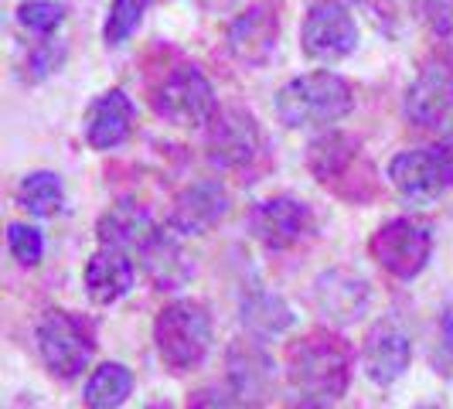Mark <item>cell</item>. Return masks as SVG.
<instances>
[{"label":"cell","mask_w":453,"mask_h":409,"mask_svg":"<svg viewBox=\"0 0 453 409\" xmlns=\"http://www.w3.org/2000/svg\"><path fill=\"white\" fill-rule=\"evenodd\" d=\"M355 110V89L334 72H307L276 96V113L290 130L327 127Z\"/></svg>","instance_id":"obj_1"},{"label":"cell","mask_w":453,"mask_h":409,"mask_svg":"<svg viewBox=\"0 0 453 409\" xmlns=\"http://www.w3.org/2000/svg\"><path fill=\"white\" fill-rule=\"evenodd\" d=\"M154 344L160 359L178 372L202 365L211 348V314L198 300L167 304L154 320Z\"/></svg>","instance_id":"obj_2"},{"label":"cell","mask_w":453,"mask_h":409,"mask_svg":"<svg viewBox=\"0 0 453 409\" xmlns=\"http://www.w3.org/2000/svg\"><path fill=\"white\" fill-rule=\"evenodd\" d=\"M348 372H351L348 348L331 335H311L290 351V382L307 399L318 403L338 399L348 389Z\"/></svg>","instance_id":"obj_3"},{"label":"cell","mask_w":453,"mask_h":409,"mask_svg":"<svg viewBox=\"0 0 453 409\" xmlns=\"http://www.w3.org/2000/svg\"><path fill=\"white\" fill-rule=\"evenodd\" d=\"M388 181L412 204L436 202L453 188V150L447 143L403 150L388 164Z\"/></svg>","instance_id":"obj_4"},{"label":"cell","mask_w":453,"mask_h":409,"mask_svg":"<svg viewBox=\"0 0 453 409\" xmlns=\"http://www.w3.org/2000/svg\"><path fill=\"white\" fill-rule=\"evenodd\" d=\"M38 348H42V359L51 375L75 379L89 368L96 338L82 318H75L68 311H48L38 324Z\"/></svg>","instance_id":"obj_5"},{"label":"cell","mask_w":453,"mask_h":409,"mask_svg":"<svg viewBox=\"0 0 453 409\" xmlns=\"http://www.w3.org/2000/svg\"><path fill=\"white\" fill-rule=\"evenodd\" d=\"M372 256L379 259V266L388 270L399 280H412L426 270L433 252V232L423 219L412 215H399L379 228L368 243Z\"/></svg>","instance_id":"obj_6"},{"label":"cell","mask_w":453,"mask_h":409,"mask_svg":"<svg viewBox=\"0 0 453 409\" xmlns=\"http://www.w3.org/2000/svg\"><path fill=\"white\" fill-rule=\"evenodd\" d=\"M154 106L160 116H167L178 127H204L219 113V99H215L211 82L195 66L174 68L157 89Z\"/></svg>","instance_id":"obj_7"},{"label":"cell","mask_w":453,"mask_h":409,"mask_svg":"<svg viewBox=\"0 0 453 409\" xmlns=\"http://www.w3.org/2000/svg\"><path fill=\"white\" fill-rule=\"evenodd\" d=\"M250 228L266 250L283 252L307 243L318 228V219H314L307 202L290 198V195H276V198H266L252 208Z\"/></svg>","instance_id":"obj_8"},{"label":"cell","mask_w":453,"mask_h":409,"mask_svg":"<svg viewBox=\"0 0 453 409\" xmlns=\"http://www.w3.org/2000/svg\"><path fill=\"white\" fill-rule=\"evenodd\" d=\"M300 42L314 62H341L358 45V24L348 7H341L334 0H318L307 11Z\"/></svg>","instance_id":"obj_9"},{"label":"cell","mask_w":453,"mask_h":409,"mask_svg":"<svg viewBox=\"0 0 453 409\" xmlns=\"http://www.w3.org/2000/svg\"><path fill=\"white\" fill-rule=\"evenodd\" d=\"M228 212H232V195L226 191V184L195 181L191 188H184L181 195L174 198L167 226L174 228L178 235H204L208 228L226 222Z\"/></svg>","instance_id":"obj_10"},{"label":"cell","mask_w":453,"mask_h":409,"mask_svg":"<svg viewBox=\"0 0 453 409\" xmlns=\"http://www.w3.org/2000/svg\"><path fill=\"white\" fill-rule=\"evenodd\" d=\"M263 147L259 127L250 113L242 110H228V113H215L211 130H208V160L219 167H246L256 160Z\"/></svg>","instance_id":"obj_11"},{"label":"cell","mask_w":453,"mask_h":409,"mask_svg":"<svg viewBox=\"0 0 453 409\" xmlns=\"http://www.w3.org/2000/svg\"><path fill=\"white\" fill-rule=\"evenodd\" d=\"M280 38V14L270 0L246 7L232 27H228V51L242 62V66H263L270 62Z\"/></svg>","instance_id":"obj_12"},{"label":"cell","mask_w":453,"mask_h":409,"mask_svg":"<svg viewBox=\"0 0 453 409\" xmlns=\"http://www.w3.org/2000/svg\"><path fill=\"white\" fill-rule=\"evenodd\" d=\"M140 263H143V273L150 276V283L157 290H178L184 287L191 276H195V263L191 256L184 252L181 246V235L174 228H157L143 250H140Z\"/></svg>","instance_id":"obj_13"},{"label":"cell","mask_w":453,"mask_h":409,"mask_svg":"<svg viewBox=\"0 0 453 409\" xmlns=\"http://www.w3.org/2000/svg\"><path fill=\"white\" fill-rule=\"evenodd\" d=\"M409 362H412V341L395 324H379L365 338L362 365H365V375L375 386H392L395 379H403Z\"/></svg>","instance_id":"obj_14"},{"label":"cell","mask_w":453,"mask_h":409,"mask_svg":"<svg viewBox=\"0 0 453 409\" xmlns=\"http://www.w3.org/2000/svg\"><path fill=\"white\" fill-rule=\"evenodd\" d=\"M136 110L123 89L103 92L86 113V140L92 150H116L134 134Z\"/></svg>","instance_id":"obj_15"},{"label":"cell","mask_w":453,"mask_h":409,"mask_svg":"<svg viewBox=\"0 0 453 409\" xmlns=\"http://www.w3.org/2000/svg\"><path fill=\"white\" fill-rule=\"evenodd\" d=\"M453 110V68L430 66L406 89V116L416 127H440Z\"/></svg>","instance_id":"obj_16"},{"label":"cell","mask_w":453,"mask_h":409,"mask_svg":"<svg viewBox=\"0 0 453 409\" xmlns=\"http://www.w3.org/2000/svg\"><path fill=\"white\" fill-rule=\"evenodd\" d=\"M157 232L150 212L143 208L134 198H123V202L110 204L96 226V235H99V246H110V250H123V252H140L143 243Z\"/></svg>","instance_id":"obj_17"},{"label":"cell","mask_w":453,"mask_h":409,"mask_svg":"<svg viewBox=\"0 0 453 409\" xmlns=\"http://www.w3.org/2000/svg\"><path fill=\"white\" fill-rule=\"evenodd\" d=\"M134 287V263L123 250H103L86 263V290L96 304H116Z\"/></svg>","instance_id":"obj_18"},{"label":"cell","mask_w":453,"mask_h":409,"mask_svg":"<svg viewBox=\"0 0 453 409\" xmlns=\"http://www.w3.org/2000/svg\"><path fill=\"white\" fill-rule=\"evenodd\" d=\"M134 392V372L119 362H106L99 365L86 382V406L89 409H119Z\"/></svg>","instance_id":"obj_19"},{"label":"cell","mask_w":453,"mask_h":409,"mask_svg":"<svg viewBox=\"0 0 453 409\" xmlns=\"http://www.w3.org/2000/svg\"><path fill=\"white\" fill-rule=\"evenodd\" d=\"M18 204L38 219H51L65 208V184L55 171H31L18 184Z\"/></svg>","instance_id":"obj_20"},{"label":"cell","mask_w":453,"mask_h":409,"mask_svg":"<svg viewBox=\"0 0 453 409\" xmlns=\"http://www.w3.org/2000/svg\"><path fill=\"white\" fill-rule=\"evenodd\" d=\"M242 324L250 328L252 335L259 338H273L280 331H287L294 324V314L290 307L273 294H252L246 304H242Z\"/></svg>","instance_id":"obj_21"},{"label":"cell","mask_w":453,"mask_h":409,"mask_svg":"<svg viewBox=\"0 0 453 409\" xmlns=\"http://www.w3.org/2000/svg\"><path fill=\"white\" fill-rule=\"evenodd\" d=\"M147 7H150V0H113L110 14H106V24H103V42L106 45H123L140 27Z\"/></svg>","instance_id":"obj_22"},{"label":"cell","mask_w":453,"mask_h":409,"mask_svg":"<svg viewBox=\"0 0 453 409\" xmlns=\"http://www.w3.org/2000/svg\"><path fill=\"white\" fill-rule=\"evenodd\" d=\"M7 250L21 266H38L45 256V239L42 232L27 222H11L7 226Z\"/></svg>","instance_id":"obj_23"},{"label":"cell","mask_w":453,"mask_h":409,"mask_svg":"<svg viewBox=\"0 0 453 409\" xmlns=\"http://www.w3.org/2000/svg\"><path fill=\"white\" fill-rule=\"evenodd\" d=\"M62 18H65V7L55 0H24L18 7V21L38 35H51L62 24Z\"/></svg>","instance_id":"obj_24"},{"label":"cell","mask_w":453,"mask_h":409,"mask_svg":"<svg viewBox=\"0 0 453 409\" xmlns=\"http://www.w3.org/2000/svg\"><path fill=\"white\" fill-rule=\"evenodd\" d=\"M188 409H252L250 396H242L239 389L232 386H208L198 389L191 399H188Z\"/></svg>","instance_id":"obj_25"},{"label":"cell","mask_w":453,"mask_h":409,"mask_svg":"<svg viewBox=\"0 0 453 409\" xmlns=\"http://www.w3.org/2000/svg\"><path fill=\"white\" fill-rule=\"evenodd\" d=\"M62 62H65V45L62 42H45V45H38L27 55V79L42 82L51 72H58Z\"/></svg>","instance_id":"obj_26"},{"label":"cell","mask_w":453,"mask_h":409,"mask_svg":"<svg viewBox=\"0 0 453 409\" xmlns=\"http://www.w3.org/2000/svg\"><path fill=\"white\" fill-rule=\"evenodd\" d=\"M423 7H426V18H430L433 31H440V35H453V0H423Z\"/></svg>","instance_id":"obj_27"},{"label":"cell","mask_w":453,"mask_h":409,"mask_svg":"<svg viewBox=\"0 0 453 409\" xmlns=\"http://www.w3.org/2000/svg\"><path fill=\"white\" fill-rule=\"evenodd\" d=\"M440 127H443V143H447V147L453 150V110H450V116L440 123Z\"/></svg>","instance_id":"obj_28"},{"label":"cell","mask_w":453,"mask_h":409,"mask_svg":"<svg viewBox=\"0 0 453 409\" xmlns=\"http://www.w3.org/2000/svg\"><path fill=\"white\" fill-rule=\"evenodd\" d=\"M294 409H331L327 403H318V399H307V403H300V406H294Z\"/></svg>","instance_id":"obj_29"},{"label":"cell","mask_w":453,"mask_h":409,"mask_svg":"<svg viewBox=\"0 0 453 409\" xmlns=\"http://www.w3.org/2000/svg\"><path fill=\"white\" fill-rule=\"evenodd\" d=\"M150 409H171V406H150Z\"/></svg>","instance_id":"obj_30"},{"label":"cell","mask_w":453,"mask_h":409,"mask_svg":"<svg viewBox=\"0 0 453 409\" xmlns=\"http://www.w3.org/2000/svg\"><path fill=\"white\" fill-rule=\"evenodd\" d=\"M423 409H436V406H423Z\"/></svg>","instance_id":"obj_31"}]
</instances>
